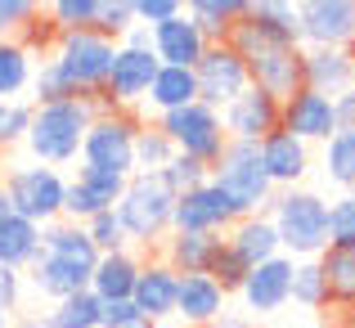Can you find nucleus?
<instances>
[{"instance_id":"f257e3e1","label":"nucleus","mask_w":355,"mask_h":328,"mask_svg":"<svg viewBox=\"0 0 355 328\" xmlns=\"http://www.w3.org/2000/svg\"><path fill=\"white\" fill-rule=\"evenodd\" d=\"M230 45H234V54L243 59V68H248L252 86L266 90L270 99H293L297 90H302V45H284L275 41V36H266L257 23H243L230 32Z\"/></svg>"},{"instance_id":"f03ea898","label":"nucleus","mask_w":355,"mask_h":328,"mask_svg":"<svg viewBox=\"0 0 355 328\" xmlns=\"http://www.w3.org/2000/svg\"><path fill=\"white\" fill-rule=\"evenodd\" d=\"M104 108L99 99H63V104H41L32 112V130H27L23 144L32 148V157L41 166H63V162H77L81 144H86V130L95 121V112Z\"/></svg>"},{"instance_id":"7ed1b4c3","label":"nucleus","mask_w":355,"mask_h":328,"mask_svg":"<svg viewBox=\"0 0 355 328\" xmlns=\"http://www.w3.org/2000/svg\"><path fill=\"white\" fill-rule=\"evenodd\" d=\"M211 184L225 193V202L234 207V216H257L275 202V184H270L266 166H261V148L243 144V139H230L225 153L211 162Z\"/></svg>"},{"instance_id":"20e7f679","label":"nucleus","mask_w":355,"mask_h":328,"mask_svg":"<svg viewBox=\"0 0 355 328\" xmlns=\"http://www.w3.org/2000/svg\"><path fill=\"white\" fill-rule=\"evenodd\" d=\"M270 221L279 230L284 257L311 261L329 248V202L311 189H284L270 202Z\"/></svg>"},{"instance_id":"39448f33","label":"nucleus","mask_w":355,"mask_h":328,"mask_svg":"<svg viewBox=\"0 0 355 328\" xmlns=\"http://www.w3.org/2000/svg\"><path fill=\"white\" fill-rule=\"evenodd\" d=\"M113 54H117V41H108L95 27L59 32L54 45H50V63L68 77V86L86 99L104 95V81H108V72H113Z\"/></svg>"},{"instance_id":"423d86ee","label":"nucleus","mask_w":355,"mask_h":328,"mask_svg":"<svg viewBox=\"0 0 355 328\" xmlns=\"http://www.w3.org/2000/svg\"><path fill=\"white\" fill-rule=\"evenodd\" d=\"M117 221L121 230H126L130 243H139V248H153V243H162L166 234H171V212H175V193L162 184V175H148V171H135L126 180V189H121L117 198Z\"/></svg>"},{"instance_id":"0eeeda50","label":"nucleus","mask_w":355,"mask_h":328,"mask_svg":"<svg viewBox=\"0 0 355 328\" xmlns=\"http://www.w3.org/2000/svg\"><path fill=\"white\" fill-rule=\"evenodd\" d=\"M5 193H9V207H14V216L32 221V225H54L63 221V198H68V180L59 175V166H18V171H9L5 180Z\"/></svg>"},{"instance_id":"6e6552de","label":"nucleus","mask_w":355,"mask_h":328,"mask_svg":"<svg viewBox=\"0 0 355 328\" xmlns=\"http://www.w3.org/2000/svg\"><path fill=\"white\" fill-rule=\"evenodd\" d=\"M157 126H162L166 139H171L175 153L198 157L202 166H211L220 153H225V144H230L220 112L207 108V104H198V99H193V104H184V108H175V112H162V117H157Z\"/></svg>"},{"instance_id":"1a4fd4ad","label":"nucleus","mask_w":355,"mask_h":328,"mask_svg":"<svg viewBox=\"0 0 355 328\" xmlns=\"http://www.w3.org/2000/svg\"><path fill=\"white\" fill-rule=\"evenodd\" d=\"M135 130H139L135 112L99 108L86 130V144H81V162L104 166V171H117V175H135Z\"/></svg>"},{"instance_id":"9d476101","label":"nucleus","mask_w":355,"mask_h":328,"mask_svg":"<svg viewBox=\"0 0 355 328\" xmlns=\"http://www.w3.org/2000/svg\"><path fill=\"white\" fill-rule=\"evenodd\" d=\"M193 81H198V104H207L216 112L225 104H234L243 90L252 86L248 68H243V59L234 54L230 41H211L207 50H202V59L193 63Z\"/></svg>"},{"instance_id":"9b49d317","label":"nucleus","mask_w":355,"mask_h":328,"mask_svg":"<svg viewBox=\"0 0 355 328\" xmlns=\"http://www.w3.org/2000/svg\"><path fill=\"white\" fill-rule=\"evenodd\" d=\"M157 54L153 45H121L117 41V54H113V72H108L104 81V95H99V104L104 108H135L139 99H148V86H153L157 77Z\"/></svg>"},{"instance_id":"f8f14e48","label":"nucleus","mask_w":355,"mask_h":328,"mask_svg":"<svg viewBox=\"0 0 355 328\" xmlns=\"http://www.w3.org/2000/svg\"><path fill=\"white\" fill-rule=\"evenodd\" d=\"M302 50H351L355 45V0H297Z\"/></svg>"},{"instance_id":"ddd939ff","label":"nucleus","mask_w":355,"mask_h":328,"mask_svg":"<svg viewBox=\"0 0 355 328\" xmlns=\"http://www.w3.org/2000/svg\"><path fill=\"white\" fill-rule=\"evenodd\" d=\"M130 175H117V171H104V166H90L81 162L77 166V180H68V198H63V221L72 225H86L90 216L99 212H113L121 189H126Z\"/></svg>"},{"instance_id":"4468645a","label":"nucleus","mask_w":355,"mask_h":328,"mask_svg":"<svg viewBox=\"0 0 355 328\" xmlns=\"http://www.w3.org/2000/svg\"><path fill=\"white\" fill-rule=\"evenodd\" d=\"M279 130L297 135L302 144H329V139L338 135V108H333L329 95L302 86L293 99L279 104Z\"/></svg>"},{"instance_id":"2eb2a0df","label":"nucleus","mask_w":355,"mask_h":328,"mask_svg":"<svg viewBox=\"0 0 355 328\" xmlns=\"http://www.w3.org/2000/svg\"><path fill=\"white\" fill-rule=\"evenodd\" d=\"M234 221H239L234 207L225 202V193L211 180H202L189 193H180L175 212H171V230H180V234H230Z\"/></svg>"},{"instance_id":"dca6fc26","label":"nucleus","mask_w":355,"mask_h":328,"mask_svg":"<svg viewBox=\"0 0 355 328\" xmlns=\"http://www.w3.org/2000/svg\"><path fill=\"white\" fill-rule=\"evenodd\" d=\"M293 266L297 261L279 252V257H270V261H261V266L248 270L239 293H243V302H248L252 315H275L293 302Z\"/></svg>"},{"instance_id":"f3484780","label":"nucleus","mask_w":355,"mask_h":328,"mask_svg":"<svg viewBox=\"0 0 355 328\" xmlns=\"http://www.w3.org/2000/svg\"><path fill=\"white\" fill-rule=\"evenodd\" d=\"M220 121H225V135L243 139V144H261L266 135L279 130V99H270L266 90L248 86L234 104L220 108Z\"/></svg>"},{"instance_id":"a211bd4d","label":"nucleus","mask_w":355,"mask_h":328,"mask_svg":"<svg viewBox=\"0 0 355 328\" xmlns=\"http://www.w3.org/2000/svg\"><path fill=\"white\" fill-rule=\"evenodd\" d=\"M148 41H153L157 63H166V68H193V63L202 59V50L211 45L189 14H175V18H166V23L148 27Z\"/></svg>"},{"instance_id":"6ab92c4d","label":"nucleus","mask_w":355,"mask_h":328,"mask_svg":"<svg viewBox=\"0 0 355 328\" xmlns=\"http://www.w3.org/2000/svg\"><path fill=\"white\" fill-rule=\"evenodd\" d=\"M175 293H180V275H175L162 257H148L144 266H139L130 302H135V311L144 315L148 324H157V320H166V315H175Z\"/></svg>"},{"instance_id":"aec40b11","label":"nucleus","mask_w":355,"mask_h":328,"mask_svg":"<svg viewBox=\"0 0 355 328\" xmlns=\"http://www.w3.org/2000/svg\"><path fill=\"white\" fill-rule=\"evenodd\" d=\"M257 148H261V166H266L275 189H297V180L311 171V144H302V139L288 135V130L266 135Z\"/></svg>"},{"instance_id":"412c9836","label":"nucleus","mask_w":355,"mask_h":328,"mask_svg":"<svg viewBox=\"0 0 355 328\" xmlns=\"http://www.w3.org/2000/svg\"><path fill=\"white\" fill-rule=\"evenodd\" d=\"M225 288L211 275H180V293H175V315L189 328H211L225 315Z\"/></svg>"},{"instance_id":"4be33fe9","label":"nucleus","mask_w":355,"mask_h":328,"mask_svg":"<svg viewBox=\"0 0 355 328\" xmlns=\"http://www.w3.org/2000/svg\"><path fill=\"white\" fill-rule=\"evenodd\" d=\"M27 275H32V288L41 297H50V302H63V297L90 288V270L81 266V261H68V257L45 252V248H41V257L27 266Z\"/></svg>"},{"instance_id":"5701e85b","label":"nucleus","mask_w":355,"mask_h":328,"mask_svg":"<svg viewBox=\"0 0 355 328\" xmlns=\"http://www.w3.org/2000/svg\"><path fill=\"white\" fill-rule=\"evenodd\" d=\"M225 234H180L171 230L162 239V261L175 270V275H207L211 261H216Z\"/></svg>"},{"instance_id":"b1692460","label":"nucleus","mask_w":355,"mask_h":328,"mask_svg":"<svg viewBox=\"0 0 355 328\" xmlns=\"http://www.w3.org/2000/svg\"><path fill=\"white\" fill-rule=\"evenodd\" d=\"M139 266H144V261L130 248L126 252H104V257L95 261V270H90V293H95L99 302H130Z\"/></svg>"},{"instance_id":"393cba45","label":"nucleus","mask_w":355,"mask_h":328,"mask_svg":"<svg viewBox=\"0 0 355 328\" xmlns=\"http://www.w3.org/2000/svg\"><path fill=\"white\" fill-rule=\"evenodd\" d=\"M302 86L320 90V95L338 99L351 90V54L347 50H302Z\"/></svg>"},{"instance_id":"a878e982","label":"nucleus","mask_w":355,"mask_h":328,"mask_svg":"<svg viewBox=\"0 0 355 328\" xmlns=\"http://www.w3.org/2000/svg\"><path fill=\"white\" fill-rule=\"evenodd\" d=\"M225 243L239 252L248 266H261V261H270V257H279V230H275V221L266 216V212H257V216H243L234 221V230L225 234Z\"/></svg>"},{"instance_id":"bb28decb","label":"nucleus","mask_w":355,"mask_h":328,"mask_svg":"<svg viewBox=\"0 0 355 328\" xmlns=\"http://www.w3.org/2000/svg\"><path fill=\"white\" fill-rule=\"evenodd\" d=\"M36 257H41V225H32L23 216H5L0 221V266L23 275Z\"/></svg>"},{"instance_id":"cd10ccee","label":"nucleus","mask_w":355,"mask_h":328,"mask_svg":"<svg viewBox=\"0 0 355 328\" xmlns=\"http://www.w3.org/2000/svg\"><path fill=\"white\" fill-rule=\"evenodd\" d=\"M252 0H184V14L202 27L207 41H230V32L248 18Z\"/></svg>"},{"instance_id":"c85d7f7f","label":"nucleus","mask_w":355,"mask_h":328,"mask_svg":"<svg viewBox=\"0 0 355 328\" xmlns=\"http://www.w3.org/2000/svg\"><path fill=\"white\" fill-rule=\"evenodd\" d=\"M32 77H36V54L23 41L5 36L0 41V99L14 104L23 90H32Z\"/></svg>"},{"instance_id":"c756f323","label":"nucleus","mask_w":355,"mask_h":328,"mask_svg":"<svg viewBox=\"0 0 355 328\" xmlns=\"http://www.w3.org/2000/svg\"><path fill=\"white\" fill-rule=\"evenodd\" d=\"M248 23H257L266 36L284 45H302V18H297V0H252Z\"/></svg>"},{"instance_id":"7c9ffc66","label":"nucleus","mask_w":355,"mask_h":328,"mask_svg":"<svg viewBox=\"0 0 355 328\" xmlns=\"http://www.w3.org/2000/svg\"><path fill=\"white\" fill-rule=\"evenodd\" d=\"M198 99V81H193V68H157L153 86H148V104L157 108V117L162 112H175L184 104H193Z\"/></svg>"},{"instance_id":"2f4dec72","label":"nucleus","mask_w":355,"mask_h":328,"mask_svg":"<svg viewBox=\"0 0 355 328\" xmlns=\"http://www.w3.org/2000/svg\"><path fill=\"white\" fill-rule=\"evenodd\" d=\"M320 270H324V288H329V306L351 311V302H355V252L324 248L320 252Z\"/></svg>"},{"instance_id":"473e14b6","label":"nucleus","mask_w":355,"mask_h":328,"mask_svg":"<svg viewBox=\"0 0 355 328\" xmlns=\"http://www.w3.org/2000/svg\"><path fill=\"white\" fill-rule=\"evenodd\" d=\"M99 315H104V302H99L90 288H81V293L54 302V311L45 315V324L50 328H99Z\"/></svg>"},{"instance_id":"72a5a7b5","label":"nucleus","mask_w":355,"mask_h":328,"mask_svg":"<svg viewBox=\"0 0 355 328\" xmlns=\"http://www.w3.org/2000/svg\"><path fill=\"white\" fill-rule=\"evenodd\" d=\"M171 157H175V148H171V139L162 135V126H157V121H139V130H135V171L157 175Z\"/></svg>"},{"instance_id":"f704fd0d","label":"nucleus","mask_w":355,"mask_h":328,"mask_svg":"<svg viewBox=\"0 0 355 328\" xmlns=\"http://www.w3.org/2000/svg\"><path fill=\"white\" fill-rule=\"evenodd\" d=\"M324 171L333 184H342L347 193H355V130H338L324 144Z\"/></svg>"},{"instance_id":"c9c22d12","label":"nucleus","mask_w":355,"mask_h":328,"mask_svg":"<svg viewBox=\"0 0 355 328\" xmlns=\"http://www.w3.org/2000/svg\"><path fill=\"white\" fill-rule=\"evenodd\" d=\"M293 302L306 306V311H320V306H329V288H324L320 257L297 261V266H293Z\"/></svg>"},{"instance_id":"e433bc0d","label":"nucleus","mask_w":355,"mask_h":328,"mask_svg":"<svg viewBox=\"0 0 355 328\" xmlns=\"http://www.w3.org/2000/svg\"><path fill=\"white\" fill-rule=\"evenodd\" d=\"M63 99H77V90L68 86V77L50 59H41L36 63V77H32V104L41 108V104H63Z\"/></svg>"},{"instance_id":"4c0bfd02","label":"nucleus","mask_w":355,"mask_h":328,"mask_svg":"<svg viewBox=\"0 0 355 328\" xmlns=\"http://www.w3.org/2000/svg\"><path fill=\"white\" fill-rule=\"evenodd\" d=\"M157 175H162V184L175 193V198H180V193H189L193 184H202V180H207V175H211V166H202L198 157H184V153H175V157H171V162H166Z\"/></svg>"},{"instance_id":"58836bf2","label":"nucleus","mask_w":355,"mask_h":328,"mask_svg":"<svg viewBox=\"0 0 355 328\" xmlns=\"http://www.w3.org/2000/svg\"><path fill=\"white\" fill-rule=\"evenodd\" d=\"M329 248L355 252V193H342L338 202H329Z\"/></svg>"},{"instance_id":"ea45409f","label":"nucleus","mask_w":355,"mask_h":328,"mask_svg":"<svg viewBox=\"0 0 355 328\" xmlns=\"http://www.w3.org/2000/svg\"><path fill=\"white\" fill-rule=\"evenodd\" d=\"M86 234H90V243H95V252L104 257V252H126V230H121V221H117V212H99V216H90L86 221Z\"/></svg>"},{"instance_id":"a19ab883","label":"nucleus","mask_w":355,"mask_h":328,"mask_svg":"<svg viewBox=\"0 0 355 328\" xmlns=\"http://www.w3.org/2000/svg\"><path fill=\"white\" fill-rule=\"evenodd\" d=\"M99 0H50V23L59 32H77V27H95Z\"/></svg>"},{"instance_id":"79ce46f5","label":"nucleus","mask_w":355,"mask_h":328,"mask_svg":"<svg viewBox=\"0 0 355 328\" xmlns=\"http://www.w3.org/2000/svg\"><path fill=\"white\" fill-rule=\"evenodd\" d=\"M32 112H36V104H23V99L5 104V99H0V148L27 139V130H32Z\"/></svg>"},{"instance_id":"37998d69","label":"nucleus","mask_w":355,"mask_h":328,"mask_svg":"<svg viewBox=\"0 0 355 328\" xmlns=\"http://www.w3.org/2000/svg\"><path fill=\"white\" fill-rule=\"evenodd\" d=\"M130 27H135L130 0H99V9H95V32H104L108 41H121Z\"/></svg>"},{"instance_id":"c03bdc74","label":"nucleus","mask_w":355,"mask_h":328,"mask_svg":"<svg viewBox=\"0 0 355 328\" xmlns=\"http://www.w3.org/2000/svg\"><path fill=\"white\" fill-rule=\"evenodd\" d=\"M248 270H252L248 261H243L239 252L230 248V243H220V252H216V261H211V270H207V275L216 279V284L225 288V293H239V288H243V279H248Z\"/></svg>"},{"instance_id":"a18cd8bd","label":"nucleus","mask_w":355,"mask_h":328,"mask_svg":"<svg viewBox=\"0 0 355 328\" xmlns=\"http://www.w3.org/2000/svg\"><path fill=\"white\" fill-rule=\"evenodd\" d=\"M41 5L45 0H0V41L5 36H18L27 23L41 18Z\"/></svg>"},{"instance_id":"49530a36","label":"nucleus","mask_w":355,"mask_h":328,"mask_svg":"<svg viewBox=\"0 0 355 328\" xmlns=\"http://www.w3.org/2000/svg\"><path fill=\"white\" fill-rule=\"evenodd\" d=\"M130 14H135L139 27H157L166 18L184 14V0H130Z\"/></svg>"},{"instance_id":"de8ad7c7","label":"nucleus","mask_w":355,"mask_h":328,"mask_svg":"<svg viewBox=\"0 0 355 328\" xmlns=\"http://www.w3.org/2000/svg\"><path fill=\"white\" fill-rule=\"evenodd\" d=\"M135 324H144V315L135 311V302H104L99 328H135Z\"/></svg>"},{"instance_id":"09e8293b","label":"nucleus","mask_w":355,"mask_h":328,"mask_svg":"<svg viewBox=\"0 0 355 328\" xmlns=\"http://www.w3.org/2000/svg\"><path fill=\"white\" fill-rule=\"evenodd\" d=\"M18 302H23V275L0 266V311H18Z\"/></svg>"},{"instance_id":"8fccbe9b","label":"nucleus","mask_w":355,"mask_h":328,"mask_svg":"<svg viewBox=\"0 0 355 328\" xmlns=\"http://www.w3.org/2000/svg\"><path fill=\"white\" fill-rule=\"evenodd\" d=\"M333 108H338V130H355V86L342 90V95L333 99Z\"/></svg>"},{"instance_id":"3c124183","label":"nucleus","mask_w":355,"mask_h":328,"mask_svg":"<svg viewBox=\"0 0 355 328\" xmlns=\"http://www.w3.org/2000/svg\"><path fill=\"white\" fill-rule=\"evenodd\" d=\"M121 45H153V41H148V27H139V23H135L126 36H121Z\"/></svg>"},{"instance_id":"603ef678","label":"nucleus","mask_w":355,"mask_h":328,"mask_svg":"<svg viewBox=\"0 0 355 328\" xmlns=\"http://www.w3.org/2000/svg\"><path fill=\"white\" fill-rule=\"evenodd\" d=\"M5 216H14V207H9V193H5V184H0V221Z\"/></svg>"},{"instance_id":"864d4df0","label":"nucleus","mask_w":355,"mask_h":328,"mask_svg":"<svg viewBox=\"0 0 355 328\" xmlns=\"http://www.w3.org/2000/svg\"><path fill=\"white\" fill-rule=\"evenodd\" d=\"M14 328H50V324H45V320H36V315H27V320H18Z\"/></svg>"},{"instance_id":"5fc2aeb1","label":"nucleus","mask_w":355,"mask_h":328,"mask_svg":"<svg viewBox=\"0 0 355 328\" xmlns=\"http://www.w3.org/2000/svg\"><path fill=\"white\" fill-rule=\"evenodd\" d=\"M211 328H248V324H243V320H225V315H220V320L211 324Z\"/></svg>"},{"instance_id":"6e6d98bb","label":"nucleus","mask_w":355,"mask_h":328,"mask_svg":"<svg viewBox=\"0 0 355 328\" xmlns=\"http://www.w3.org/2000/svg\"><path fill=\"white\" fill-rule=\"evenodd\" d=\"M0 328H14V320H9V315H5V311H0Z\"/></svg>"},{"instance_id":"4d7b16f0","label":"nucleus","mask_w":355,"mask_h":328,"mask_svg":"<svg viewBox=\"0 0 355 328\" xmlns=\"http://www.w3.org/2000/svg\"><path fill=\"white\" fill-rule=\"evenodd\" d=\"M347 54H351V81H355V45H351V50H347Z\"/></svg>"},{"instance_id":"13d9d810","label":"nucleus","mask_w":355,"mask_h":328,"mask_svg":"<svg viewBox=\"0 0 355 328\" xmlns=\"http://www.w3.org/2000/svg\"><path fill=\"white\" fill-rule=\"evenodd\" d=\"M347 320H351V328H355V302H351V315H347Z\"/></svg>"},{"instance_id":"bf43d9fd","label":"nucleus","mask_w":355,"mask_h":328,"mask_svg":"<svg viewBox=\"0 0 355 328\" xmlns=\"http://www.w3.org/2000/svg\"><path fill=\"white\" fill-rule=\"evenodd\" d=\"M135 328H157V324H148V320H144V324H135Z\"/></svg>"}]
</instances>
